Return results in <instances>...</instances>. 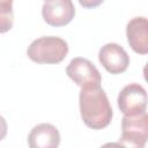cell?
<instances>
[{
    "mask_svg": "<svg viewBox=\"0 0 148 148\" xmlns=\"http://www.w3.org/2000/svg\"><path fill=\"white\" fill-rule=\"evenodd\" d=\"M148 141V113L141 112L125 116L121 119V135L119 143L126 147L142 148Z\"/></svg>",
    "mask_w": 148,
    "mask_h": 148,
    "instance_id": "3957f363",
    "label": "cell"
},
{
    "mask_svg": "<svg viewBox=\"0 0 148 148\" xmlns=\"http://www.w3.org/2000/svg\"><path fill=\"white\" fill-rule=\"evenodd\" d=\"M127 43L138 54H148V18L136 16L126 25Z\"/></svg>",
    "mask_w": 148,
    "mask_h": 148,
    "instance_id": "ba28073f",
    "label": "cell"
},
{
    "mask_svg": "<svg viewBox=\"0 0 148 148\" xmlns=\"http://www.w3.org/2000/svg\"><path fill=\"white\" fill-rule=\"evenodd\" d=\"M0 18H1V34L10 30L13 27V0H0Z\"/></svg>",
    "mask_w": 148,
    "mask_h": 148,
    "instance_id": "30bf717a",
    "label": "cell"
},
{
    "mask_svg": "<svg viewBox=\"0 0 148 148\" xmlns=\"http://www.w3.org/2000/svg\"><path fill=\"white\" fill-rule=\"evenodd\" d=\"M77 1H79V3H80L83 8L91 9V8H96V7H98L99 5H102L104 0H77Z\"/></svg>",
    "mask_w": 148,
    "mask_h": 148,
    "instance_id": "8fae6325",
    "label": "cell"
},
{
    "mask_svg": "<svg viewBox=\"0 0 148 148\" xmlns=\"http://www.w3.org/2000/svg\"><path fill=\"white\" fill-rule=\"evenodd\" d=\"M143 77H145L146 82L148 83V62H147L146 66L143 67Z\"/></svg>",
    "mask_w": 148,
    "mask_h": 148,
    "instance_id": "7c38bea8",
    "label": "cell"
},
{
    "mask_svg": "<svg viewBox=\"0 0 148 148\" xmlns=\"http://www.w3.org/2000/svg\"><path fill=\"white\" fill-rule=\"evenodd\" d=\"M79 105L81 119L89 128L102 130L110 125L113 112L101 84L82 87L79 95Z\"/></svg>",
    "mask_w": 148,
    "mask_h": 148,
    "instance_id": "6da1fadb",
    "label": "cell"
},
{
    "mask_svg": "<svg viewBox=\"0 0 148 148\" xmlns=\"http://www.w3.org/2000/svg\"><path fill=\"white\" fill-rule=\"evenodd\" d=\"M42 16L51 27H64L74 18L75 7L72 0H49L42 7Z\"/></svg>",
    "mask_w": 148,
    "mask_h": 148,
    "instance_id": "8992f818",
    "label": "cell"
},
{
    "mask_svg": "<svg viewBox=\"0 0 148 148\" xmlns=\"http://www.w3.org/2000/svg\"><path fill=\"white\" fill-rule=\"evenodd\" d=\"M46 1H49V0H46Z\"/></svg>",
    "mask_w": 148,
    "mask_h": 148,
    "instance_id": "4fadbf2b",
    "label": "cell"
},
{
    "mask_svg": "<svg viewBox=\"0 0 148 148\" xmlns=\"http://www.w3.org/2000/svg\"><path fill=\"white\" fill-rule=\"evenodd\" d=\"M118 108L125 116L145 112L148 105V94L139 83L125 86L118 95Z\"/></svg>",
    "mask_w": 148,
    "mask_h": 148,
    "instance_id": "277c9868",
    "label": "cell"
},
{
    "mask_svg": "<svg viewBox=\"0 0 148 148\" xmlns=\"http://www.w3.org/2000/svg\"><path fill=\"white\" fill-rule=\"evenodd\" d=\"M60 143V133L56 126L49 123L36 125L28 135L30 148H57Z\"/></svg>",
    "mask_w": 148,
    "mask_h": 148,
    "instance_id": "9c48e42d",
    "label": "cell"
},
{
    "mask_svg": "<svg viewBox=\"0 0 148 148\" xmlns=\"http://www.w3.org/2000/svg\"><path fill=\"white\" fill-rule=\"evenodd\" d=\"M98 60L106 72L111 74L124 73L130 65V56L117 43H106L99 49Z\"/></svg>",
    "mask_w": 148,
    "mask_h": 148,
    "instance_id": "52a82bcc",
    "label": "cell"
},
{
    "mask_svg": "<svg viewBox=\"0 0 148 148\" xmlns=\"http://www.w3.org/2000/svg\"><path fill=\"white\" fill-rule=\"evenodd\" d=\"M68 53V44L57 36H43L35 39L27 50L28 58L37 64H60Z\"/></svg>",
    "mask_w": 148,
    "mask_h": 148,
    "instance_id": "7a4b0ae2",
    "label": "cell"
},
{
    "mask_svg": "<svg viewBox=\"0 0 148 148\" xmlns=\"http://www.w3.org/2000/svg\"><path fill=\"white\" fill-rule=\"evenodd\" d=\"M66 74L79 87L99 86L102 75L97 67L86 58H74L66 67Z\"/></svg>",
    "mask_w": 148,
    "mask_h": 148,
    "instance_id": "5b68a950",
    "label": "cell"
}]
</instances>
